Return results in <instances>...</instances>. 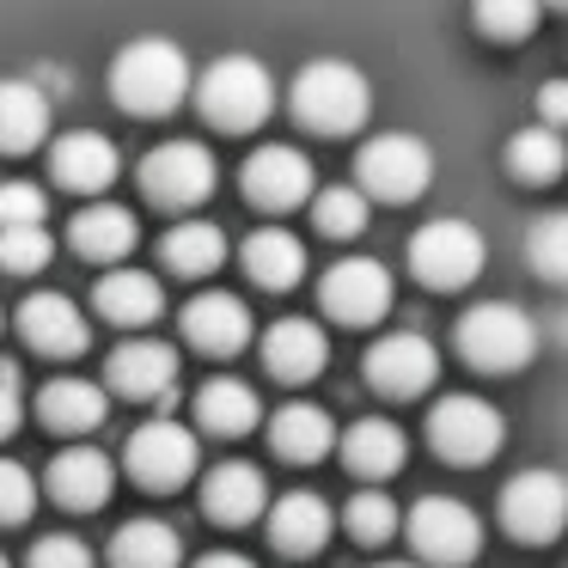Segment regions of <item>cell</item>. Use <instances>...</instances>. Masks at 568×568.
<instances>
[{
    "label": "cell",
    "instance_id": "39",
    "mask_svg": "<svg viewBox=\"0 0 568 568\" xmlns=\"http://www.w3.org/2000/svg\"><path fill=\"white\" fill-rule=\"evenodd\" d=\"M50 221V196L31 178H7L0 184V226H43Z\"/></svg>",
    "mask_w": 568,
    "mask_h": 568
},
{
    "label": "cell",
    "instance_id": "30",
    "mask_svg": "<svg viewBox=\"0 0 568 568\" xmlns=\"http://www.w3.org/2000/svg\"><path fill=\"white\" fill-rule=\"evenodd\" d=\"M196 422L209 434H226V440H239V434H251L263 422V404L257 392H251L245 379H209L196 392Z\"/></svg>",
    "mask_w": 568,
    "mask_h": 568
},
{
    "label": "cell",
    "instance_id": "19",
    "mask_svg": "<svg viewBox=\"0 0 568 568\" xmlns=\"http://www.w3.org/2000/svg\"><path fill=\"white\" fill-rule=\"evenodd\" d=\"M251 306L239 294H196L184 306V336H190V348H202V355H239V348L251 343Z\"/></svg>",
    "mask_w": 568,
    "mask_h": 568
},
{
    "label": "cell",
    "instance_id": "33",
    "mask_svg": "<svg viewBox=\"0 0 568 568\" xmlns=\"http://www.w3.org/2000/svg\"><path fill=\"white\" fill-rule=\"evenodd\" d=\"M562 165H568V148L550 123H531V129H519V135H507V172H514L519 184H556Z\"/></svg>",
    "mask_w": 568,
    "mask_h": 568
},
{
    "label": "cell",
    "instance_id": "18",
    "mask_svg": "<svg viewBox=\"0 0 568 568\" xmlns=\"http://www.w3.org/2000/svg\"><path fill=\"white\" fill-rule=\"evenodd\" d=\"M55 123V99L38 87L31 74H7L0 80V153H31L50 141Z\"/></svg>",
    "mask_w": 568,
    "mask_h": 568
},
{
    "label": "cell",
    "instance_id": "21",
    "mask_svg": "<svg viewBox=\"0 0 568 568\" xmlns=\"http://www.w3.org/2000/svg\"><path fill=\"white\" fill-rule=\"evenodd\" d=\"M116 489V465L99 453V446H68V453L50 458V495L68 507V514H92L104 507Z\"/></svg>",
    "mask_w": 568,
    "mask_h": 568
},
{
    "label": "cell",
    "instance_id": "24",
    "mask_svg": "<svg viewBox=\"0 0 568 568\" xmlns=\"http://www.w3.org/2000/svg\"><path fill=\"white\" fill-rule=\"evenodd\" d=\"M263 514H270V544H275L282 556H312V550H324V538H331V526H336L331 501H324V495H312V489L282 495V501L263 507Z\"/></svg>",
    "mask_w": 568,
    "mask_h": 568
},
{
    "label": "cell",
    "instance_id": "16",
    "mask_svg": "<svg viewBox=\"0 0 568 568\" xmlns=\"http://www.w3.org/2000/svg\"><path fill=\"white\" fill-rule=\"evenodd\" d=\"M50 172L62 190H74V196H104V190L116 184V172H123V153H116L111 135H99V129H68V135L50 141Z\"/></svg>",
    "mask_w": 568,
    "mask_h": 568
},
{
    "label": "cell",
    "instance_id": "5",
    "mask_svg": "<svg viewBox=\"0 0 568 568\" xmlns=\"http://www.w3.org/2000/svg\"><path fill=\"white\" fill-rule=\"evenodd\" d=\"M434 184V148L422 135L385 129L355 153V190L367 202H416Z\"/></svg>",
    "mask_w": 568,
    "mask_h": 568
},
{
    "label": "cell",
    "instance_id": "27",
    "mask_svg": "<svg viewBox=\"0 0 568 568\" xmlns=\"http://www.w3.org/2000/svg\"><path fill=\"white\" fill-rule=\"evenodd\" d=\"M68 239H74V251H80V257H92V263H123L129 251H135L141 226H135V214L116 209V202H92V209L74 214Z\"/></svg>",
    "mask_w": 568,
    "mask_h": 568
},
{
    "label": "cell",
    "instance_id": "20",
    "mask_svg": "<svg viewBox=\"0 0 568 568\" xmlns=\"http://www.w3.org/2000/svg\"><path fill=\"white\" fill-rule=\"evenodd\" d=\"M263 507H270V483H263V470L245 465V458L214 465L209 477H202V514H209L214 526H251V519H263Z\"/></svg>",
    "mask_w": 568,
    "mask_h": 568
},
{
    "label": "cell",
    "instance_id": "3",
    "mask_svg": "<svg viewBox=\"0 0 568 568\" xmlns=\"http://www.w3.org/2000/svg\"><path fill=\"white\" fill-rule=\"evenodd\" d=\"M190 87H196L202 116H209L214 129H226V135H245V129H257L263 116L275 111V80L257 55H221V62L202 68V80H190Z\"/></svg>",
    "mask_w": 568,
    "mask_h": 568
},
{
    "label": "cell",
    "instance_id": "40",
    "mask_svg": "<svg viewBox=\"0 0 568 568\" xmlns=\"http://www.w3.org/2000/svg\"><path fill=\"white\" fill-rule=\"evenodd\" d=\"M31 507H38V483H31V470L19 465V458H0V526L31 519Z\"/></svg>",
    "mask_w": 568,
    "mask_h": 568
},
{
    "label": "cell",
    "instance_id": "43",
    "mask_svg": "<svg viewBox=\"0 0 568 568\" xmlns=\"http://www.w3.org/2000/svg\"><path fill=\"white\" fill-rule=\"evenodd\" d=\"M538 111H544V123H550V129L568 116V87H562V80H550V87L538 92Z\"/></svg>",
    "mask_w": 568,
    "mask_h": 568
},
{
    "label": "cell",
    "instance_id": "25",
    "mask_svg": "<svg viewBox=\"0 0 568 568\" xmlns=\"http://www.w3.org/2000/svg\"><path fill=\"white\" fill-rule=\"evenodd\" d=\"M336 446H343V465L355 470V477H367V483L397 477V470H404V458H409L404 428H397V422H385V416H361V422H348V434H343Z\"/></svg>",
    "mask_w": 568,
    "mask_h": 568
},
{
    "label": "cell",
    "instance_id": "11",
    "mask_svg": "<svg viewBox=\"0 0 568 568\" xmlns=\"http://www.w3.org/2000/svg\"><path fill=\"white\" fill-rule=\"evenodd\" d=\"M568 519V483L556 470H519L514 483L501 489V526L507 538L519 544H550Z\"/></svg>",
    "mask_w": 568,
    "mask_h": 568
},
{
    "label": "cell",
    "instance_id": "12",
    "mask_svg": "<svg viewBox=\"0 0 568 568\" xmlns=\"http://www.w3.org/2000/svg\"><path fill=\"white\" fill-rule=\"evenodd\" d=\"M324 312L336 324H379L392 312L397 287H392V270L379 257H343L324 270V287H318Z\"/></svg>",
    "mask_w": 568,
    "mask_h": 568
},
{
    "label": "cell",
    "instance_id": "36",
    "mask_svg": "<svg viewBox=\"0 0 568 568\" xmlns=\"http://www.w3.org/2000/svg\"><path fill=\"white\" fill-rule=\"evenodd\" d=\"M470 13H477V26L489 31V38L519 43V38H531V31H538L544 0H470Z\"/></svg>",
    "mask_w": 568,
    "mask_h": 568
},
{
    "label": "cell",
    "instance_id": "34",
    "mask_svg": "<svg viewBox=\"0 0 568 568\" xmlns=\"http://www.w3.org/2000/svg\"><path fill=\"white\" fill-rule=\"evenodd\" d=\"M312 226H318L324 239H355L361 226H367V196H361L355 184H324L312 190Z\"/></svg>",
    "mask_w": 568,
    "mask_h": 568
},
{
    "label": "cell",
    "instance_id": "1",
    "mask_svg": "<svg viewBox=\"0 0 568 568\" xmlns=\"http://www.w3.org/2000/svg\"><path fill=\"white\" fill-rule=\"evenodd\" d=\"M111 99L135 116H165L190 99V55L172 38H135L111 62Z\"/></svg>",
    "mask_w": 568,
    "mask_h": 568
},
{
    "label": "cell",
    "instance_id": "35",
    "mask_svg": "<svg viewBox=\"0 0 568 568\" xmlns=\"http://www.w3.org/2000/svg\"><path fill=\"white\" fill-rule=\"evenodd\" d=\"M50 257H55L50 226H0V270L7 275H38L50 270Z\"/></svg>",
    "mask_w": 568,
    "mask_h": 568
},
{
    "label": "cell",
    "instance_id": "9",
    "mask_svg": "<svg viewBox=\"0 0 568 568\" xmlns=\"http://www.w3.org/2000/svg\"><path fill=\"white\" fill-rule=\"evenodd\" d=\"M404 531H409V544H416V556L434 568H458L483 550V519L470 514L465 501H453V495H422V501L409 507Z\"/></svg>",
    "mask_w": 568,
    "mask_h": 568
},
{
    "label": "cell",
    "instance_id": "17",
    "mask_svg": "<svg viewBox=\"0 0 568 568\" xmlns=\"http://www.w3.org/2000/svg\"><path fill=\"white\" fill-rule=\"evenodd\" d=\"M19 336L50 361H74V355H87V343H92L87 318H80V306L68 294H31L26 306H19Z\"/></svg>",
    "mask_w": 568,
    "mask_h": 568
},
{
    "label": "cell",
    "instance_id": "28",
    "mask_svg": "<svg viewBox=\"0 0 568 568\" xmlns=\"http://www.w3.org/2000/svg\"><path fill=\"white\" fill-rule=\"evenodd\" d=\"M239 257H245L251 282L270 287V294H287V287H300V275H306V245H300L294 233H282V226H257Z\"/></svg>",
    "mask_w": 568,
    "mask_h": 568
},
{
    "label": "cell",
    "instance_id": "46",
    "mask_svg": "<svg viewBox=\"0 0 568 568\" xmlns=\"http://www.w3.org/2000/svg\"><path fill=\"white\" fill-rule=\"evenodd\" d=\"M550 7H562V0H544V13H550Z\"/></svg>",
    "mask_w": 568,
    "mask_h": 568
},
{
    "label": "cell",
    "instance_id": "45",
    "mask_svg": "<svg viewBox=\"0 0 568 568\" xmlns=\"http://www.w3.org/2000/svg\"><path fill=\"white\" fill-rule=\"evenodd\" d=\"M379 568H416V562H379Z\"/></svg>",
    "mask_w": 568,
    "mask_h": 568
},
{
    "label": "cell",
    "instance_id": "15",
    "mask_svg": "<svg viewBox=\"0 0 568 568\" xmlns=\"http://www.w3.org/2000/svg\"><path fill=\"white\" fill-rule=\"evenodd\" d=\"M239 184H245V196L257 202V209L287 214V209H300V202L318 190V178H312V160H306L300 148H287V141H270V148H257V153L245 160Z\"/></svg>",
    "mask_w": 568,
    "mask_h": 568
},
{
    "label": "cell",
    "instance_id": "41",
    "mask_svg": "<svg viewBox=\"0 0 568 568\" xmlns=\"http://www.w3.org/2000/svg\"><path fill=\"white\" fill-rule=\"evenodd\" d=\"M31 568H99V556L74 531H50V538L31 544Z\"/></svg>",
    "mask_w": 568,
    "mask_h": 568
},
{
    "label": "cell",
    "instance_id": "7",
    "mask_svg": "<svg viewBox=\"0 0 568 568\" xmlns=\"http://www.w3.org/2000/svg\"><path fill=\"white\" fill-rule=\"evenodd\" d=\"M123 465H129V477H135L141 489H153V495L184 489V483L202 470V440L184 428V422L153 416V422H141V428L129 434Z\"/></svg>",
    "mask_w": 568,
    "mask_h": 568
},
{
    "label": "cell",
    "instance_id": "14",
    "mask_svg": "<svg viewBox=\"0 0 568 568\" xmlns=\"http://www.w3.org/2000/svg\"><path fill=\"white\" fill-rule=\"evenodd\" d=\"M104 379L116 397H135V404H172L178 392V348L160 336H129L111 348L104 361Z\"/></svg>",
    "mask_w": 568,
    "mask_h": 568
},
{
    "label": "cell",
    "instance_id": "29",
    "mask_svg": "<svg viewBox=\"0 0 568 568\" xmlns=\"http://www.w3.org/2000/svg\"><path fill=\"white\" fill-rule=\"evenodd\" d=\"M270 446H275V458H287V465H318V458L336 446V422L324 416L318 404H282L275 422H270Z\"/></svg>",
    "mask_w": 568,
    "mask_h": 568
},
{
    "label": "cell",
    "instance_id": "23",
    "mask_svg": "<svg viewBox=\"0 0 568 568\" xmlns=\"http://www.w3.org/2000/svg\"><path fill=\"white\" fill-rule=\"evenodd\" d=\"M324 361H331V343H324V331L312 318H275L270 331H263V367H270L275 379L306 385L324 373Z\"/></svg>",
    "mask_w": 568,
    "mask_h": 568
},
{
    "label": "cell",
    "instance_id": "31",
    "mask_svg": "<svg viewBox=\"0 0 568 568\" xmlns=\"http://www.w3.org/2000/svg\"><path fill=\"white\" fill-rule=\"evenodd\" d=\"M184 562V538L165 519H129L111 538V568H178Z\"/></svg>",
    "mask_w": 568,
    "mask_h": 568
},
{
    "label": "cell",
    "instance_id": "44",
    "mask_svg": "<svg viewBox=\"0 0 568 568\" xmlns=\"http://www.w3.org/2000/svg\"><path fill=\"white\" fill-rule=\"evenodd\" d=\"M196 568H257V562H251V556H233V550H209Z\"/></svg>",
    "mask_w": 568,
    "mask_h": 568
},
{
    "label": "cell",
    "instance_id": "22",
    "mask_svg": "<svg viewBox=\"0 0 568 568\" xmlns=\"http://www.w3.org/2000/svg\"><path fill=\"white\" fill-rule=\"evenodd\" d=\"M92 300H99V312L111 324H123V331H141V324H153L165 312L160 275L135 270V263H111V270L99 275V287H92Z\"/></svg>",
    "mask_w": 568,
    "mask_h": 568
},
{
    "label": "cell",
    "instance_id": "10",
    "mask_svg": "<svg viewBox=\"0 0 568 568\" xmlns=\"http://www.w3.org/2000/svg\"><path fill=\"white\" fill-rule=\"evenodd\" d=\"M141 190H148V202H160V209H196V202H209L214 190V153L202 148V141H160V148L141 160Z\"/></svg>",
    "mask_w": 568,
    "mask_h": 568
},
{
    "label": "cell",
    "instance_id": "4",
    "mask_svg": "<svg viewBox=\"0 0 568 568\" xmlns=\"http://www.w3.org/2000/svg\"><path fill=\"white\" fill-rule=\"evenodd\" d=\"M453 343L477 373H514L538 355V324L514 300H483V306H470L453 324Z\"/></svg>",
    "mask_w": 568,
    "mask_h": 568
},
{
    "label": "cell",
    "instance_id": "26",
    "mask_svg": "<svg viewBox=\"0 0 568 568\" xmlns=\"http://www.w3.org/2000/svg\"><path fill=\"white\" fill-rule=\"evenodd\" d=\"M38 416H43V428H55V434H92L111 416V392L68 373V379H50L38 392Z\"/></svg>",
    "mask_w": 568,
    "mask_h": 568
},
{
    "label": "cell",
    "instance_id": "47",
    "mask_svg": "<svg viewBox=\"0 0 568 568\" xmlns=\"http://www.w3.org/2000/svg\"><path fill=\"white\" fill-rule=\"evenodd\" d=\"M0 568H13V562H7V556H0Z\"/></svg>",
    "mask_w": 568,
    "mask_h": 568
},
{
    "label": "cell",
    "instance_id": "2",
    "mask_svg": "<svg viewBox=\"0 0 568 568\" xmlns=\"http://www.w3.org/2000/svg\"><path fill=\"white\" fill-rule=\"evenodd\" d=\"M287 104H294V116L312 135H348L373 111V80L355 62H343V55H318V62H306L294 74Z\"/></svg>",
    "mask_w": 568,
    "mask_h": 568
},
{
    "label": "cell",
    "instance_id": "38",
    "mask_svg": "<svg viewBox=\"0 0 568 568\" xmlns=\"http://www.w3.org/2000/svg\"><path fill=\"white\" fill-rule=\"evenodd\" d=\"M526 251H531V270H538L544 282H562L568 275V214H538Z\"/></svg>",
    "mask_w": 568,
    "mask_h": 568
},
{
    "label": "cell",
    "instance_id": "48",
    "mask_svg": "<svg viewBox=\"0 0 568 568\" xmlns=\"http://www.w3.org/2000/svg\"><path fill=\"white\" fill-rule=\"evenodd\" d=\"M0 324H7V312H0Z\"/></svg>",
    "mask_w": 568,
    "mask_h": 568
},
{
    "label": "cell",
    "instance_id": "6",
    "mask_svg": "<svg viewBox=\"0 0 568 568\" xmlns=\"http://www.w3.org/2000/svg\"><path fill=\"white\" fill-rule=\"evenodd\" d=\"M483 263H489V239H483L470 221L440 214V221H428L422 233H409V270H416V282L440 287V294L446 287L477 282Z\"/></svg>",
    "mask_w": 568,
    "mask_h": 568
},
{
    "label": "cell",
    "instance_id": "32",
    "mask_svg": "<svg viewBox=\"0 0 568 568\" xmlns=\"http://www.w3.org/2000/svg\"><path fill=\"white\" fill-rule=\"evenodd\" d=\"M160 257H165V270H178V275H214L226 263V233L214 221H178L172 233L160 239Z\"/></svg>",
    "mask_w": 568,
    "mask_h": 568
},
{
    "label": "cell",
    "instance_id": "8",
    "mask_svg": "<svg viewBox=\"0 0 568 568\" xmlns=\"http://www.w3.org/2000/svg\"><path fill=\"white\" fill-rule=\"evenodd\" d=\"M501 409L489 397H470V392H453L428 409V440L446 465H483V458L501 453Z\"/></svg>",
    "mask_w": 568,
    "mask_h": 568
},
{
    "label": "cell",
    "instance_id": "37",
    "mask_svg": "<svg viewBox=\"0 0 568 568\" xmlns=\"http://www.w3.org/2000/svg\"><path fill=\"white\" fill-rule=\"evenodd\" d=\"M343 519H348V538H355V544H385L404 514H397V501L385 489H361L355 501L343 507Z\"/></svg>",
    "mask_w": 568,
    "mask_h": 568
},
{
    "label": "cell",
    "instance_id": "42",
    "mask_svg": "<svg viewBox=\"0 0 568 568\" xmlns=\"http://www.w3.org/2000/svg\"><path fill=\"white\" fill-rule=\"evenodd\" d=\"M26 422V397H19V367L13 361H0V440Z\"/></svg>",
    "mask_w": 568,
    "mask_h": 568
},
{
    "label": "cell",
    "instance_id": "13",
    "mask_svg": "<svg viewBox=\"0 0 568 568\" xmlns=\"http://www.w3.org/2000/svg\"><path fill=\"white\" fill-rule=\"evenodd\" d=\"M361 373H367V385L385 392V397H422L434 379H440V348H434L422 331H392V336H379V343L367 348Z\"/></svg>",
    "mask_w": 568,
    "mask_h": 568
}]
</instances>
